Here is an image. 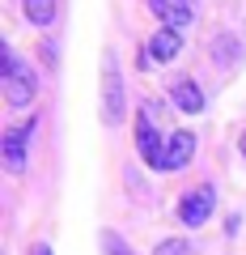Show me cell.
Instances as JSON below:
<instances>
[{"label":"cell","mask_w":246,"mask_h":255,"mask_svg":"<svg viewBox=\"0 0 246 255\" xmlns=\"http://www.w3.org/2000/svg\"><path fill=\"white\" fill-rule=\"evenodd\" d=\"M191 153H195L191 132H187V128L170 132V136H165V149H162V170H182V166L191 162Z\"/></svg>","instance_id":"5b68a950"},{"label":"cell","mask_w":246,"mask_h":255,"mask_svg":"<svg viewBox=\"0 0 246 255\" xmlns=\"http://www.w3.org/2000/svg\"><path fill=\"white\" fill-rule=\"evenodd\" d=\"M21 4H26V17L34 26H51L55 21V0H21Z\"/></svg>","instance_id":"30bf717a"},{"label":"cell","mask_w":246,"mask_h":255,"mask_svg":"<svg viewBox=\"0 0 246 255\" xmlns=\"http://www.w3.org/2000/svg\"><path fill=\"white\" fill-rule=\"evenodd\" d=\"M242 157H246V132H242Z\"/></svg>","instance_id":"5bb4252c"},{"label":"cell","mask_w":246,"mask_h":255,"mask_svg":"<svg viewBox=\"0 0 246 255\" xmlns=\"http://www.w3.org/2000/svg\"><path fill=\"white\" fill-rule=\"evenodd\" d=\"M149 9H153V17L165 30H182V26H191V17H195L191 0H149Z\"/></svg>","instance_id":"8992f818"},{"label":"cell","mask_w":246,"mask_h":255,"mask_svg":"<svg viewBox=\"0 0 246 255\" xmlns=\"http://www.w3.org/2000/svg\"><path fill=\"white\" fill-rule=\"evenodd\" d=\"M128 115V102H123V77H119V60L115 51H102V124L119 128Z\"/></svg>","instance_id":"6da1fadb"},{"label":"cell","mask_w":246,"mask_h":255,"mask_svg":"<svg viewBox=\"0 0 246 255\" xmlns=\"http://www.w3.org/2000/svg\"><path fill=\"white\" fill-rule=\"evenodd\" d=\"M212 213H217V191L212 187H191L178 200V221L182 226H204Z\"/></svg>","instance_id":"277c9868"},{"label":"cell","mask_w":246,"mask_h":255,"mask_svg":"<svg viewBox=\"0 0 246 255\" xmlns=\"http://www.w3.org/2000/svg\"><path fill=\"white\" fill-rule=\"evenodd\" d=\"M136 145H140V157H145L153 170H162V149H165V140L157 136V128H153V119H149V115H136Z\"/></svg>","instance_id":"52a82bcc"},{"label":"cell","mask_w":246,"mask_h":255,"mask_svg":"<svg viewBox=\"0 0 246 255\" xmlns=\"http://www.w3.org/2000/svg\"><path fill=\"white\" fill-rule=\"evenodd\" d=\"M34 94H38L34 68H30L13 47H4V98H9V107H30Z\"/></svg>","instance_id":"7a4b0ae2"},{"label":"cell","mask_w":246,"mask_h":255,"mask_svg":"<svg viewBox=\"0 0 246 255\" xmlns=\"http://www.w3.org/2000/svg\"><path fill=\"white\" fill-rule=\"evenodd\" d=\"M30 255H51V247H47V243H38V247H34Z\"/></svg>","instance_id":"4fadbf2b"},{"label":"cell","mask_w":246,"mask_h":255,"mask_svg":"<svg viewBox=\"0 0 246 255\" xmlns=\"http://www.w3.org/2000/svg\"><path fill=\"white\" fill-rule=\"evenodd\" d=\"M30 136H34V119H26V124L9 128V132H4V140H0V153H4V166H9L13 174H21V170H26Z\"/></svg>","instance_id":"3957f363"},{"label":"cell","mask_w":246,"mask_h":255,"mask_svg":"<svg viewBox=\"0 0 246 255\" xmlns=\"http://www.w3.org/2000/svg\"><path fill=\"white\" fill-rule=\"evenodd\" d=\"M102 247H106V255H136L128 243H123V238L115 234V230H102Z\"/></svg>","instance_id":"8fae6325"},{"label":"cell","mask_w":246,"mask_h":255,"mask_svg":"<svg viewBox=\"0 0 246 255\" xmlns=\"http://www.w3.org/2000/svg\"><path fill=\"white\" fill-rule=\"evenodd\" d=\"M182 51V34H178V30H157V34L153 38H149V51H145V60H157V64H170L174 60V55H178Z\"/></svg>","instance_id":"9c48e42d"},{"label":"cell","mask_w":246,"mask_h":255,"mask_svg":"<svg viewBox=\"0 0 246 255\" xmlns=\"http://www.w3.org/2000/svg\"><path fill=\"white\" fill-rule=\"evenodd\" d=\"M153 255H195V251H191V243H187V238H165V243H157Z\"/></svg>","instance_id":"7c38bea8"},{"label":"cell","mask_w":246,"mask_h":255,"mask_svg":"<svg viewBox=\"0 0 246 255\" xmlns=\"http://www.w3.org/2000/svg\"><path fill=\"white\" fill-rule=\"evenodd\" d=\"M170 98H174V107H178L182 115H200L204 111V90L191 81V77H178V81L170 85Z\"/></svg>","instance_id":"ba28073f"}]
</instances>
